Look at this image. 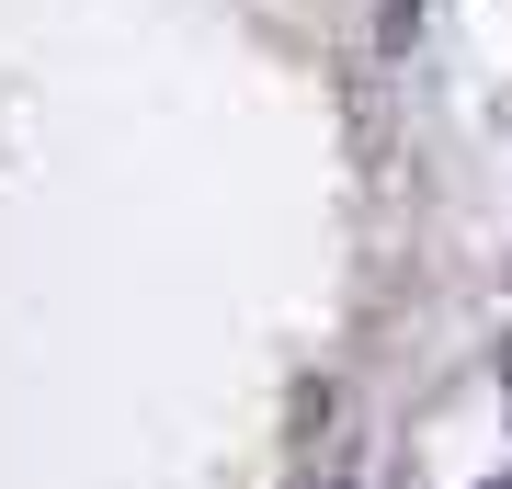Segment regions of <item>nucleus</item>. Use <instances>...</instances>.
<instances>
[{"label":"nucleus","mask_w":512,"mask_h":489,"mask_svg":"<svg viewBox=\"0 0 512 489\" xmlns=\"http://www.w3.org/2000/svg\"><path fill=\"white\" fill-rule=\"evenodd\" d=\"M501 421H512V364H501Z\"/></svg>","instance_id":"1"},{"label":"nucleus","mask_w":512,"mask_h":489,"mask_svg":"<svg viewBox=\"0 0 512 489\" xmlns=\"http://www.w3.org/2000/svg\"><path fill=\"white\" fill-rule=\"evenodd\" d=\"M319 489H353V478H342V467H330V478H319Z\"/></svg>","instance_id":"2"},{"label":"nucleus","mask_w":512,"mask_h":489,"mask_svg":"<svg viewBox=\"0 0 512 489\" xmlns=\"http://www.w3.org/2000/svg\"><path fill=\"white\" fill-rule=\"evenodd\" d=\"M490 489H512V478H490Z\"/></svg>","instance_id":"3"}]
</instances>
